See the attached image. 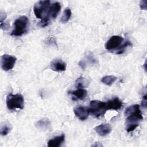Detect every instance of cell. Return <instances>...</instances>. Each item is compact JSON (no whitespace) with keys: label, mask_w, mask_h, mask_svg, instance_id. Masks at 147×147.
Masks as SVG:
<instances>
[{"label":"cell","mask_w":147,"mask_h":147,"mask_svg":"<svg viewBox=\"0 0 147 147\" xmlns=\"http://www.w3.org/2000/svg\"><path fill=\"white\" fill-rule=\"evenodd\" d=\"M127 117L126 121V129L127 132L134 130L139 125L141 121L143 119V115L140 110L139 105L135 104L127 107L125 111Z\"/></svg>","instance_id":"6da1fadb"},{"label":"cell","mask_w":147,"mask_h":147,"mask_svg":"<svg viewBox=\"0 0 147 147\" xmlns=\"http://www.w3.org/2000/svg\"><path fill=\"white\" fill-rule=\"evenodd\" d=\"M50 124H51V122L48 119L43 118L40 119L36 123V126L39 129L45 130L49 127Z\"/></svg>","instance_id":"ac0fdd59"},{"label":"cell","mask_w":147,"mask_h":147,"mask_svg":"<svg viewBox=\"0 0 147 147\" xmlns=\"http://www.w3.org/2000/svg\"><path fill=\"white\" fill-rule=\"evenodd\" d=\"M29 21L28 17L22 16L17 18L14 22V29L11 33L13 36H21L27 32Z\"/></svg>","instance_id":"7a4b0ae2"},{"label":"cell","mask_w":147,"mask_h":147,"mask_svg":"<svg viewBox=\"0 0 147 147\" xmlns=\"http://www.w3.org/2000/svg\"><path fill=\"white\" fill-rule=\"evenodd\" d=\"M6 106L9 110L23 109L24 108V98L20 94H10L6 96Z\"/></svg>","instance_id":"3957f363"},{"label":"cell","mask_w":147,"mask_h":147,"mask_svg":"<svg viewBox=\"0 0 147 147\" xmlns=\"http://www.w3.org/2000/svg\"><path fill=\"white\" fill-rule=\"evenodd\" d=\"M95 63H96V59L94 57L91 53H90L87 55H86L84 59L82 60L79 61V65L82 69H84L86 67L87 64H94Z\"/></svg>","instance_id":"9a60e30c"},{"label":"cell","mask_w":147,"mask_h":147,"mask_svg":"<svg viewBox=\"0 0 147 147\" xmlns=\"http://www.w3.org/2000/svg\"><path fill=\"white\" fill-rule=\"evenodd\" d=\"M123 38L122 37L117 35L113 36L105 44V48L109 51H115L117 52L123 44Z\"/></svg>","instance_id":"52a82bcc"},{"label":"cell","mask_w":147,"mask_h":147,"mask_svg":"<svg viewBox=\"0 0 147 147\" xmlns=\"http://www.w3.org/2000/svg\"><path fill=\"white\" fill-rule=\"evenodd\" d=\"M146 2L147 1L146 0L141 1L140 3V6L141 9L142 10H146Z\"/></svg>","instance_id":"44dd1931"},{"label":"cell","mask_w":147,"mask_h":147,"mask_svg":"<svg viewBox=\"0 0 147 147\" xmlns=\"http://www.w3.org/2000/svg\"><path fill=\"white\" fill-rule=\"evenodd\" d=\"M90 113L95 118H99L104 115L107 110L106 102L98 100H92L90 103Z\"/></svg>","instance_id":"277c9868"},{"label":"cell","mask_w":147,"mask_h":147,"mask_svg":"<svg viewBox=\"0 0 147 147\" xmlns=\"http://www.w3.org/2000/svg\"><path fill=\"white\" fill-rule=\"evenodd\" d=\"M117 79V77L114 75H106L102 78L101 82L103 84L110 86L113 84L114 82L116 81Z\"/></svg>","instance_id":"e0dca14e"},{"label":"cell","mask_w":147,"mask_h":147,"mask_svg":"<svg viewBox=\"0 0 147 147\" xmlns=\"http://www.w3.org/2000/svg\"><path fill=\"white\" fill-rule=\"evenodd\" d=\"M68 93L73 96V100H83L87 96V91L84 88H78L76 90L69 91Z\"/></svg>","instance_id":"5bb4252c"},{"label":"cell","mask_w":147,"mask_h":147,"mask_svg":"<svg viewBox=\"0 0 147 147\" xmlns=\"http://www.w3.org/2000/svg\"><path fill=\"white\" fill-rule=\"evenodd\" d=\"M60 9L61 5L59 2H56L52 3L48 10L45 17L42 20H41V21L39 22L40 25L42 27L47 26L52 20L56 18L58 14L60 11Z\"/></svg>","instance_id":"5b68a950"},{"label":"cell","mask_w":147,"mask_h":147,"mask_svg":"<svg viewBox=\"0 0 147 147\" xmlns=\"http://www.w3.org/2000/svg\"><path fill=\"white\" fill-rule=\"evenodd\" d=\"M94 129L99 136H105L111 131L112 127L109 123H103L96 126Z\"/></svg>","instance_id":"8fae6325"},{"label":"cell","mask_w":147,"mask_h":147,"mask_svg":"<svg viewBox=\"0 0 147 147\" xmlns=\"http://www.w3.org/2000/svg\"><path fill=\"white\" fill-rule=\"evenodd\" d=\"M65 141V135L62 134L60 136H56L49 140L48 142V147H59Z\"/></svg>","instance_id":"4fadbf2b"},{"label":"cell","mask_w":147,"mask_h":147,"mask_svg":"<svg viewBox=\"0 0 147 147\" xmlns=\"http://www.w3.org/2000/svg\"><path fill=\"white\" fill-rule=\"evenodd\" d=\"M17 59L16 57L4 54L1 56V68L5 71L11 69L16 62Z\"/></svg>","instance_id":"ba28073f"},{"label":"cell","mask_w":147,"mask_h":147,"mask_svg":"<svg viewBox=\"0 0 147 147\" xmlns=\"http://www.w3.org/2000/svg\"><path fill=\"white\" fill-rule=\"evenodd\" d=\"M88 84L89 82L88 81V80L82 76L78 78L75 81L76 87L78 88H83L84 87H86Z\"/></svg>","instance_id":"2e32d148"},{"label":"cell","mask_w":147,"mask_h":147,"mask_svg":"<svg viewBox=\"0 0 147 147\" xmlns=\"http://www.w3.org/2000/svg\"><path fill=\"white\" fill-rule=\"evenodd\" d=\"M51 68L55 72H63L66 69V64L61 60H55L51 63Z\"/></svg>","instance_id":"7c38bea8"},{"label":"cell","mask_w":147,"mask_h":147,"mask_svg":"<svg viewBox=\"0 0 147 147\" xmlns=\"http://www.w3.org/2000/svg\"><path fill=\"white\" fill-rule=\"evenodd\" d=\"M141 105L142 107L146 108V94H145L142 96V100L141 102Z\"/></svg>","instance_id":"7402d4cb"},{"label":"cell","mask_w":147,"mask_h":147,"mask_svg":"<svg viewBox=\"0 0 147 147\" xmlns=\"http://www.w3.org/2000/svg\"><path fill=\"white\" fill-rule=\"evenodd\" d=\"M106 105L107 110H118L121 109L123 105L122 101L118 97H115L107 100V102H106Z\"/></svg>","instance_id":"30bf717a"},{"label":"cell","mask_w":147,"mask_h":147,"mask_svg":"<svg viewBox=\"0 0 147 147\" xmlns=\"http://www.w3.org/2000/svg\"><path fill=\"white\" fill-rule=\"evenodd\" d=\"M51 6L49 1H39L33 7V11L36 18L42 20L46 16L48 10Z\"/></svg>","instance_id":"8992f818"},{"label":"cell","mask_w":147,"mask_h":147,"mask_svg":"<svg viewBox=\"0 0 147 147\" xmlns=\"http://www.w3.org/2000/svg\"><path fill=\"white\" fill-rule=\"evenodd\" d=\"M71 14H72V12H71V9L69 8H66L64 10V11L63 13V15L61 16V22L63 24L67 22L68 21V20H69V18H71Z\"/></svg>","instance_id":"d6986e66"},{"label":"cell","mask_w":147,"mask_h":147,"mask_svg":"<svg viewBox=\"0 0 147 147\" xmlns=\"http://www.w3.org/2000/svg\"><path fill=\"white\" fill-rule=\"evenodd\" d=\"M11 128L7 125H4L1 126L0 133L2 136H6L10 131Z\"/></svg>","instance_id":"ffe728a7"},{"label":"cell","mask_w":147,"mask_h":147,"mask_svg":"<svg viewBox=\"0 0 147 147\" xmlns=\"http://www.w3.org/2000/svg\"><path fill=\"white\" fill-rule=\"evenodd\" d=\"M74 112L75 115L81 121L86 120L90 114L89 109L84 106H78L74 108Z\"/></svg>","instance_id":"9c48e42d"}]
</instances>
